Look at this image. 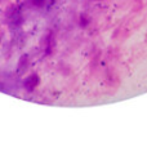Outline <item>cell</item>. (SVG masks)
<instances>
[{"label": "cell", "instance_id": "obj_1", "mask_svg": "<svg viewBox=\"0 0 147 147\" xmlns=\"http://www.w3.org/2000/svg\"><path fill=\"white\" fill-rule=\"evenodd\" d=\"M39 81H40V78H39L38 74H31V75L25 80V88L27 89L28 92H32L34 89L38 86Z\"/></svg>", "mask_w": 147, "mask_h": 147}, {"label": "cell", "instance_id": "obj_2", "mask_svg": "<svg viewBox=\"0 0 147 147\" xmlns=\"http://www.w3.org/2000/svg\"><path fill=\"white\" fill-rule=\"evenodd\" d=\"M53 47H54V38H53V34H51L48 38V41H47V47H45V52L47 53H52L53 51Z\"/></svg>", "mask_w": 147, "mask_h": 147}, {"label": "cell", "instance_id": "obj_3", "mask_svg": "<svg viewBox=\"0 0 147 147\" xmlns=\"http://www.w3.org/2000/svg\"><path fill=\"white\" fill-rule=\"evenodd\" d=\"M89 23V17L85 14H81L80 16V22H79V25L81 26V27H86Z\"/></svg>", "mask_w": 147, "mask_h": 147}, {"label": "cell", "instance_id": "obj_4", "mask_svg": "<svg viewBox=\"0 0 147 147\" xmlns=\"http://www.w3.org/2000/svg\"><path fill=\"white\" fill-rule=\"evenodd\" d=\"M32 3L35 5H39V7H40V5H43L44 3H45V0H32Z\"/></svg>", "mask_w": 147, "mask_h": 147}]
</instances>
